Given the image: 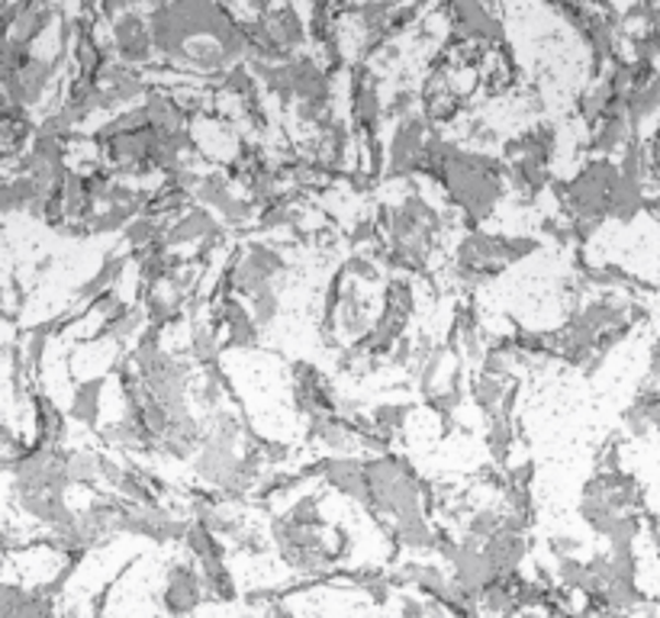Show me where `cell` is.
I'll use <instances>...</instances> for the list:
<instances>
[{
	"label": "cell",
	"mask_w": 660,
	"mask_h": 618,
	"mask_svg": "<svg viewBox=\"0 0 660 618\" xmlns=\"http://www.w3.org/2000/svg\"><path fill=\"white\" fill-rule=\"evenodd\" d=\"M510 181V165L506 158H493L483 148H461L445 175H441V191L448 193V203L461 213V223L468 229H480V223H486Z\"/></svg>",
	"instance_id": "1"
},
{
	"label": "cell",
	"mask_w": 660,
	"mask_h": 618,
	"mask_svg": "<svg viewBox=\"0 0 660 618\" xmlns=\"http://www.w3.org/2000/svg\"><path fill=\"white\" fill-rule=\"evenodd\" d=\"M541 248L538 238L528 236H496L483 229H468V236L458 241L451 278L461 286H483L500 278L510 265H519Z\"/></svg>",
	"instance_id": "2"
},
{
	"label": "cell",
	"mask_w": 660,
	"mask_h": 618,
	"mask_svg": "<svg viewBox=\"0 0 660 618\" xmlns=\"http://www.w3.org/2000/svg\"><path fill=\"white\" fill-rule=\"evenodd\" d=\"M368 476V503L365 509L374 519H396L403 513L428 509L425 506V480L403 454H365Z\"/></svg>",
	"instance_id": "3"
},
{
	"label": "cell",
	"mask_w": 660,
	"mask_h": 618,
	"mask_svg": "<svg viewBox=\"0 0 660 618\" xmlns=\"http://www.w3.org/2000/svg\"><path fill=\"white\" fill-rule=\"evenodd\" d=\"M622 181V168L618 161L600 155V158H590L577 178L570 181H551V191L561 203V213L570 220H609V200H613L615 184Z\"/></svg>",
	"instance_id": "4"
},
{
	"label": "cell",
	"mask_w": 660,
	"mask_h": 618,
	"mask_svg": "<svg viewBox=\"0 0 660 618\" xmlns=\"http://www.w3.org/2000/svg\"><path fill=\"white\" fill-rule=\"evenodd\" d=\"M268 535H271V544L278 548L283 568H290V571L323 580V576H332L342 564L338 548L323 538V528L293 523L283 513H278L268 525Z\"/></svg>",
	"instance_id": "5"
},
{
	"label": "cell",
	"mask_w": 660,
	"mask_h": 618,
	"mask_svg": "<svg viewBox=\"0 0 660 618\" xmlns=\"http://www.w3.org/2000/svg\"><path fill=\"white\" fill-rule=\"evenodd\" d=\"M290 265L283 251L271 241H248L242 245L236 255H230L223 278L233 284L238 296H255L265 286H281Z\"/></svg>",
	"instance_id": "6"
},
{
	"label": "cell",
	"mask_w": 660,
	"mask_h": 618,
	"mask_svg": "<svg viewBox=\"0 0 660 618\" xmlns=\"http://www.w3.org/2000/svg\"><path fill=\"white\" fill-rule=\"evenodd\" d=\"M438 133V126L425 116L423 110L396 120L393 133H390V145H387V181H403V178H416L420 175V158L428 143V136Z\"/></svg>",
	"instance_id": "7"
},
{
	"label": "cell",
	"mask_w": 660,
	"mask_h": 618,
	"mask_svg": "<svg viewBox=\"0 0 660 618\" xmlns=\"http://www.w3.org/2000/svg\"><path fill=\"white\" fill-rule=\"evenodd\" d=\"M71 58V52H58V55H30V61L23 68H16L13 75H3V100H13L20 106H40L48 97V91L55 88L58 81V71L61 65Z\"/></svg>",
	"instance_id": "8"
},
{
	"label": "cell",
	"mask_w": 660,
	"mask_h": 618,
	"mask_svg": "<svg viewBox=\"0 0 660 618\" xmlns=\"http://www.w3.org/2000/svg\"><path fill=\"white\" fill-rule=\"evenodd\" d=\"M210 599L206 586H203V573L193 558H175L165 568V583H161V613L165 616H190L200 613L203 603Z\"/></svg>",
	"instance_id": "9"
},
{
	"label": "cell",
	"mask_w": 660,
	"mask_h": 618,
	"mask_svg": "<svg viewBox=\"0 0 660 618\" xmlns=\"http://www.w3.org/2000/svg\"><path fill=\"white\" fill-rule=\"evenodd\" d=\"M110 48L126 65H136V68L152 65V58L158 52L155 36H152V20L136 7H130L120 16H113L110 20Z\"/></svg>",
	"instance_id": "10"
},
{
	"label": "cell",
	"mask_w": 660,
	"mask_h": 618,
	"mask_svg": "<svg viewBox=\"0 0 660 618\" xmlns=\"http://www.w3.org/2000/svg\"><path fill=\"white\" fill-rule=\"evenodd\" d=\"M290 396L300 416H316V413H338V393L332 381L310 361H293L290 364Z\"/></svg>",
	"instance_id": "11"
},
{
	"label": "cell",
	"mask_w": 660,
	"mask_h": 618,
	"mask_svg": "<svg viewBox=\"0 0 660 618\" xmlns=\"http://www.w3.org/2000/svg\"><path fill=\"white\" fill-rule=\"evenodd\" d=\"M351 130L361 136H374L378 126L387 116V103L380 100L378 78L368 71V65H355L351 68Z\"/></svg>",
	"instance_id": "12"
},
{
	"label": "cell",
	"mask_w": 660,
	"mask_h": 618,
	"mask_svg": "<svg viewBox=\"0 0 660 618\" xmlns=\"http://www.w3.org/2000/svg\"><path fill=\"white\" fill-rule=\"evenodd\" d=\"M374 303L365 293V281L358 278H345V290H342V303H338V333L345 335V341H358L374 329Z\"/></svg>",
	"instance_id": "13"
},
{
	"label": "cell",
	"mask_w": 660,
	"mask_h": 618,
	"mask_svg": "<svg viewBox=\"0 0 660 618\" xmlns=\"http://www.w3.org/2000/svg\"><path fill=\"white\" fill-rule=\"evenodd\" d=\"M323 468V483L332 486L335 493L355 499V503H368V476H365V458L358 454H332V458H323L320 461Z\"/></svg>",
	"instance_id": "14"
},
{
	"label": "cell",
	"mask_w": 660,
	"mask_h": 618,
	"mask_svg": "<svg viewBox=\"0 0 660 618\" xmlns=\"http://www.w3.org/2000/svg\"><path fill=\"white\" fill-rule=\"evenodd\" d=\"M213 213L216 210H210L203 203H193L184 213L171 216V226L165 233V245L168 248H184V245H193V241H203V238L226 233V223L216 220Z\"/></svg>",
	"instance_id": "15"
},
{
	"label": "cell",
	"mask_w": 660,
	"mask_h": 618,
	"mask_svg": "<svg viewBox=\"0 0 660 618\" xmlns=\"http://www.w3.org/2000/svg\"><path fill=\"white\" fill-rule=\"evenodd\" d=\"M483 551H486V558L493 561L496 571L516 573L522 568V561H525V554H528V531L503 525L500 531H493L483 541Z\"/></svg>",
	"instance_id": "16"
},
{
	"label": "cell",
	"mask_w": 660,
	"mask_h": 618,
	"mask_svg": "<svg viewBox=\"0 0 660 618\" xmlns=\"http://www.w3.org/2000/svg\"><path fill=\"white\" fill-rule=\"evenodd\" d=\"M145 329H148L145 306H139V303H120L110 316L100 319L94 338L116 341V345H130V341H136Z\"/></svg>",
	"instance_id": "17"
},
{
	"label": "cell",
	"mask_w": 660,
	"mask_h": 618,
	"mask_svg": "<svg viewBox=\"0 0 660 618\" xmlns=\"http://www.w3.org/2000/svg\"><path fill=\"white\" fill-rule=\"evenodd\" d=\"M142 103H145V110H148V123H152L161 136L184 130V126H190V120H193L188 113V106L181 103V97L168 94V91H161V88H152Z\"/></svg>",
	"instance_id": "18"
},
{
	"label": "cell",
	"mask_w": 660,
	"mask_h": 618,
	"mask_svg": "<svg viewBox=\"0 0 660 618\" xmlns=\"http://www.w3.org/2000/svg\"><path fill=\"white\" fill-rule=\"evenodd\" d=\"M268 30L275 33V40L281 43L290 55L300 52V48L310 43V23L297 13L293 3H283V7H271L268 13H261Z\"/></svg>",
	"instance_id": "19"
},
{
	"label": "cell",
	"mask_w": 660,
	"mask_h": 618,
	"mask_svg": "<svg viewBox=\"0 0 660 618\" xmlns=\"http://www.w3.org/2000/svg\"><path fill=\"white\" fill-rule=\"evenodd\" d=\"M448 571L455 573L465 586L477 589V593L500 576V571L493 568V561L486 558V551L483 548H471L465 541H461V551L448 561Z\"/></svg>",
	"instance_id": "20"
},
{
	"label": "cell",
	"mask_w": 660,
	"mask_h": 618,
	"mask_svg": "<svg viewBox=\"0 0 660 618\" xmlns=\"http://www.w3.org/2000/svg\"><path fill=\"white\" fill-rule=\"evenodd\" d=\"M635 136V126H631V120H628V113L625 110H618V113H609V116H603L593 130H590V151H596V155H615V151H622L628 139Z\"/></svg>",
	"instance_id": "21"
},
{
	"label": "cell",
	"mask_w": 660,
	"mask_h": 618,
	"mask_svg": "<svg viewBox=\"0 0 660 618\" xmlns=\"http://www.w3.org/2000/svg\"><path fill=\"white\" fill-rule=\"evenodd\" d=\"M30 403H33V435H36V441L40 445H61V438H65V413L58 409V403L43 390H33Z\"/></svg>",
	"instance_id": "22"
},
{
	"label": "cell",
	"mask_w": 660,
	"mask_h": 618,
	"mask_svg": "<svg viewBox=\"0 0 660 618\" xmlns=\"http://www.w3.org/2000/svg\"><path fill=\"white\" fill-rule=\"evenodd\" d=\"M625 113L635 126V133L645 130L648 120H655L660 113V71L651 75L648 81H638L631 85V91L625 94Z\"/></svg>",
	"instance_id": "23"
},
{
	"label": "cell",
	"mask_w": 660,
	"mask_h": 618,
	"mask_svg": "<svg viewBox=\"0 0 660 618\" xmlns=\"http://www.w3.org/2000/svg\"><path fill=\"white\" fill-rule=\"evenodd\" d=\"M130 258H133V251H130V248H126V251H110L94 274H91L85 284L75 290V300H81V303H91L97 293H103V290H110V286L120 284V278H123V274H126V268H130Z\"/></svg>",
	"instance_id": "24"
},
{
	"label": "cell",
	"mask_w": 660,
	"mask_h": 618,
	"mask_svg": "<svg viewBox=\"0 0 660 618\" xmlns=\"http://www.w3.org/2000/svg\"><path fill=\"white\" fill-rule=\"evenodd\" d=\"M103 390H107V378L97 374L88 383H81L75 393H71V419L81 423L85 428L97 431L100 428V413H103Z\"/></svg>",
	"instance_id": "25"
},
{
	"label": "cell",
	"mask_w": 660,
	"mask_h": 618,
	"mask_svg": "<svg viewBox=\"0 0 660 618\" xmlns=\"http://www.w3.org/2000/svg\"><path fill=\"white\" fill-rule=\"evenodd\" d=\"M645 188H648V184L631 181V178L622 175V181L615 184L613 200H609V220L628 226L638 213H645V206H648V191H645Z\"/></svg>",
	"instance_id": "26"
},
{
	"label": "cell",
	"mask_w": 660,
	"mask_h": 618,
	"mask_svg": "<svg viewBox=\"0 0 660 618\" xmlns=\"http://www.w3.org/2000/svg\"><path fill=\"white\" fill-rule=\"evenodd\" d=\"M513 419L516 416H506V413L486 416V451H490V461L500 464V468H510V454H513V445H516Z\"/></svg>",
	"instance_id": "27"
},
{
	"label": "cell",
	"mask_w": 660,
	"mask_h": 618,
	"mask_svg": "<svg viewBox=\"0 0 660 618\" xmlns=\"http://www.w3.org/2000/svg\"><path fill=\"white\" fill-rule=\"evenodd\" d=\"M220 326H213V323H200V319H193L190 323V358H193V364L197 368H213V364H220V355H223V345H220Z\"/></svg>",
	"instance_id": "28"
},
{
	"label": "cell",
	"mask_w": 660,
	"mask_h": 618,
	"mask_svg": "<svg viewBox=\"0 0 660 618\" xmlns=\"http://www.w3.org/2000/svg\"><path fill=\"white\" fill-rule=\"evenodd\" d=\"M510 386H513V381H506V378H496V374H486V371L480 368L477 374H471L473 406H477L480 413H486V416L500 413V406H503V400H506Z\"/></svg>",
	"instance_id": "29"
},
{
	"label": "cell",
	"mask_w": 660,
	"mask_h": 618,
	"mask_svg": "<svg viewBox=\"0 0 660 618\" xmlns=\"http://www.w3.org/2000/svg\"><path fill=\"white\" fill-rule=\"evenodd\" d=\"M184 551L200 564V561H220L230 558V548L223 544V535H216L213 528H206L203 523L190 519L188 538H184Z\"/></svg>",
	"instance_id": "30"
},
{
	"label": "cell",
	"mask_w": 660,
	"mask_h": 618,
	"mask_svg": "<svg viewBox=\"0 0 660 618\" xmlns=\"http://www.w3.org/2000/svg\"><path fill=\"white\" fill-rule=\"evenodd\" d=\"M577 516L583 519V525H586L593 535H600V538H609V531L615 528V523L622 519V513L613 509L606 499H600V496H586V493H580Z\"/></svg>",
	"instance_id": "31"
},
{
	"label": "cell",
	"mask_w": 660,
	"mask_h": 618,
	"mask_svg": "<svg viewBox=\"0 0 660 618\" xmlns=\"http://www.w3.org/2000/svg\"><path fill=\"white\" fill-rule=\"evenodd\" d=\"M200 573H203V586H206L210 599L233 603L238 596L236 576L226 568V558H220V561H200Z\"/></svg>",
	"instance_id": "32"
},
{
	"label": "cell",
	"mask_w": 660,
	"mask_h": 618,
	"mask_svg": "<svg viewBox=\"0 0 660 618\" xmlns=\"http://www.w3.org/2000/svg\"><path fill=\"white\" fill-rule=\"evenodd\" d=\"M68 474H71V483L75 486H88L94 490L103 483V474H100V451H91V448H71L68 451Z\"/></svg>",
	"instance_id": "33"
},
{
	"label": "cell",
	"mask_w": 660,
	"mask_h": 618,
	"mask_svg": "<svg viewBox=\"0 0 660 618\" xmlns=\"http://www.w3.org/2000/svg\"><path fill=\"white\" fill-rule=\"evenodd\" d=\"M233 184H236V181L230 178L226 168H213V171L203 175V181H200V188L193 193V200L203 203V206H210V210H220V206L233 196Z\"/></svg>",
	"instance_id": "34"
},
{
	"label": "cell",
	"mask_w": 660,
	"mask_h": 618,
	"mask_svg": "<svg viewBox=\"0 0 660 618\" xmlns=\"http://www.w3.org/2000/svg\"><path fill=\"white\" fill-rule=\"evenodd\" d=\"M258 75L251 71V65L248 61H236L223 78H220V94L233 97V100H248V97L258 94Z\"/></svg>",
	"instance_id": "35"
},
{
	"label": "cell",
	"mask_w": 660,
	"mask_h": 618,
	"mask_svg": "<svg viewBox=\"0 0 660 618\" xmlns=\"http://www.w3.org/2000/svg\"><path fill=\"white\" fill-rule=\"evenodd\" d=\"M506 513H510L506 503L503 506H480V509H473L471 516H468V525H465V535H473V538L486 541L493 531H500L506 525Z\"/></svg>",
	"instance_id": "36"
},
{
	"label": "cell",
	"mask_w": 660,
	"mask_h": 618,
	"mask_svg": "<svg viewBox=\"0 0 660 618\" xmlns=\"http://www.w3.org/2000/svg\"><path fill=\"white\" fill-rule=\"evenodd\" d=\"M220 220L226 223V226H233V229H242V226H251V223H258V213H261V206L245 193V196H230L220 210Z\"/></svg>",
	"instance_id": "37"
},
{
	"label": "cell",
	"mask_w": 660,
	"mask_h": 618,
	"mask_svg": "<svg viewBox=\"0 0 660 618\" xmlns=\"http://www.w3.org/2000/svg\"><path fill=\"white\" fill-rule=\"evenodd\" d=\"M410 416H413V406H410V403H380V406L371 409L374 426H378L383 435H390V438L410 426Z\"/></svg>",
	"instance_id": "38"
},
{
	"label": "cell",
	"mask_w": 660,
	"mask_h": 618,
	"mask_svg": "<svg viewBox=\"0 0 660 618\" xmlns=\"http://www.w3.org/2000/svg\"><path fill=\"white\" fill-rule=\"evenodd\" d=\"M283 516L300 525L326 528V519H323V493H306V496H300L297 503H290V506L283 509Z\"/></svg>",
	"instance_id": "39"
},
{
	"label": "cell",
	"mask_w": 660,
	"mask_h": 618,
	"mask_svg": "<svg viewBox=\"0 0 660 618\" xmlns=\"http://www.w3.org/2000/svg\"><path fill=\"white\" fill-rule=\"evenodd\" d=\"M248 303H251V313H255L258 326L268 329L281 316V286H265L255 296H248Z\"/></svg>",
	"instance_id": "40"
},
{
	"label": "cell",
	"mask_w": 660,
	"mask_h": 618,
	"mask_svg": "<svg viewBox=\"0 0 660 618\" xmlns=\"http://www.w3.org/2000/svg\"><path fill=\"white\" fill-rule=\"evenodd\" d=\"M345 271L365 284H378L383 278V271L378 268V258L374 255H365V251H355L351 258H345Z\"/></svg>",
	"instance_id": "41"
},
{
	"label": "cell",
	"mask_w": 660,
	"mask_h": 618,
	"mask_svg": "<svg viewBox=\"0 0 660 618\" xmlns=\"http://www.w3.org/2000/svg\"><path fill=\"white\" fill-rule=\"evenodd\" d=\"M268 538H271V535H268ZM268 538H265V531L242 525L236 535H233V548H236V551H245V554H265V551H268Z\"/></svg>",
	"instance_id": "42"
},
{
	"label": "cell",
	"mask_w": 660,
	"mask_h": 618,
	"mask_svg": "<svg viewBox=\"0 0 660 618\" xmlns=\"http://www.w3.org/2000/svg\"><path fill=\"white\" fill-rule=\"evenodd\" d=\"M416 103H420L416 91H410V88L396 91V94L390 97V103H387V120H403V116L416 113Z\"/></svg>",
	"instance_id": "43"
},
{
	"label": "cell",
	"mask_w": 660,
	"mask_h": 618,
	"mask_svg": "<svg viewBox=\"0 0 660 618\" xmlns=\"http://www.w3.org/2000/svg\"><path fill=\"white\" fill-rule=\"evenodd\" d=\"M413 351H416V341H413V335H403L393 348H390V355H387V368H410V361H413Z\"/></svg>",
	"instance_id": "44"
},
{
	"label": "cell",
	"mask_w": 660,
	"mask_h": 618,
	"mask_svg": "<svg viewBox=\"0 0 660 618\" xmlns=\"http://www.w3.org/2000/svg\"><path fill=\"white\" fill-rule=\"evenodd\" d=\"M126 468H130V464H123V461H116V458H110V454H100V474H103V483H107L110 490L120 486Z\"/></svg>",
	"instance_id": "45"
},
{
	"label": "cell",
	"mask_w": 660,
	"mask_h": 618,
	"mask_svg": "<svg viewBox=\"0 0 660 618\" xmlns=\"http://www.w3.org/2000/svg\"><path fill=\"white\" fill-rule=\"evenodd\" d=\"M261 448H265V458H268V464H271V468H283V464L290 461V445H283V441L265 438V441H261Z\"/></svg>",
	"instance_id": "46"
},
{
	"label": "cell",
	"mask_w": 660,
	"mask_h": 618,
	"mask_svg": "<svg viewBox=\"0 0 660 618\" xmlns=\"http://www.w3.org/2000/svg\"><path fill=\"white\" fill-rule=\"evenodd\" d=\"M548 551H551L555 558H561V554H577V551H580V541H577V538H567V535H551V538H548Z\"/></svg>",
	"instance_id": "47"
},
{
	"label": "cell",
	"mask_w": 660,
	"mask_h": 618,
	"mask_svg": "<svg viewBox=\"0 0 660 618\" xmlns=\"http://www.w3.org/2000/svg\"><path fill=\"white\" fill-rule=\"evenodd\" d=\"M648 386H655V381H660V335L651 341V351H648Z\"/></svg>",
	"instance_id": "48"
},
{
	"label": "cell",
	"mask_w": 660,
	"mask_h": 618,
	"mask_svg": "<svg viewBox=\"0 0 660 618\" xmlns=\"http://www.w3.org/2000/svg\"><path fill=\"white\" fill-rule=\"evenodd\" d=\"M97 3H100V13H103L107 20H113V16H120L123 10L133 7V0H97Z\"/></svg>",
	"instance_id": "49"
}]
</instances>
